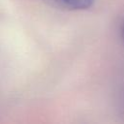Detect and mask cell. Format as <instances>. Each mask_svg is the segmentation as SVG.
Instances as JSON below:
<instances>
[{
    "label": "cell",
    "mask_w": 124,
    "mask_h": 124,
    "mask_svg": "<svg viewBox=\"0 0 124 124\" xmlns=\"http://www.w3.org/2000/svg\"><path fill=\"white\" fill-rule=\"evenodd\" d=\"M54 4L72 11H83L91 8L95 0H50Z\"/></svg>",
    "instance_id": "cell-1"
}]
</instances>
